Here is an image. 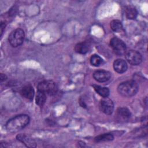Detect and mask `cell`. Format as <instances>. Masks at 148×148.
Masks as SVG:
<instances>
[{
	"label": "cell",
	"mask_w": 148,
	"mask_h": 148,
	"mask_svg": "<svg viewBox=\"0 0 148 148\" xmlns=\"http://www.w3.org/2000/svg\"><path fill=\"white\" fill-rule=\"evenodd\" d=\"M46 94L43 92L38 90L35 98L36 103L39 106H43L46 102Z\"/></svg>",
	"instance_id": "16"
},
{
	"label": "cell",
	"mask_w": 148,
	"mask_h": 148,
	"mask_svg": "<svg viewBox=\"0 0 148 148\" xmlns=\"http://www.w3.org/2000/svg\"><path fill=\"white\" fill-rule=\"evenodd\" d=\"M38 90L43 92L50 95H54L58 90V87L55 82L52 80H45L40 82L38 86Z\"/></svg>",
	"instance_id": "4"
},
{
	"label": "cell",
	"mask_w": 148,
	"mask_h": 148,
	"mask_svg": "<svg viewBox=\"0 0 148 148\" xmlns=\"http://www.w3.org/2000/svg\"><path fill=\"white\" fill-rule=\"evenodd\" d=\"M29 122V117L27 114L17 115L8 121L6 128L10 132H15L24 128Z\"/></svg>",
	"instance_id": "1"
},
{
	"label": "cell",
	"mask_w": 148,
	"mask_h": 148,
	"mask_svg": "<svg viewBox=\"0 0 148 148\" xmlns=\"http://www.w3.org/2000/svg\"><path fill=\"white\" fill-rule=\"evenodd\" d=\"M138 90L137 83L133 80L126 81L120 83L117 87L118 92L125 97H130L136 94Z\"/></svg>",
	"instance_id": "2"
},
{
	"label": "cell",
	"mask_w": 148,
	"mask_h": 148,
	"mask_svg": "<svg viewBox=\"0 0 148 148\" xmlns=\"http://www.w3.org/2000/svg\"><path fill=\"white\" fill-rule=\"evenodd\" d=\"M6 79H7V77H6V76L5 74L1 73V75H0V79H1V82H2L3 81L5 80Z\"/></svg>",
	"instance_id": "21"
},
{
	"label": "cell",
	"mask_w": 148,
	"mask_h": 148,
	"mask_svg": "<svg viewBox=\"0 0 148 148\" xmlns=\"http://www.w3.org/2000/svg\"><path fill=\"white\" fill-rule=\"evenodd\" d=\"M125 15L128 19H135L138 16V12L134 7L128 6L125 9Z\"/></svg>",
	"instance_id": "17"
},
{
	"label": "cell",
	"mask_w": 148,
	"mask_h": 148,
	"mask_svg": "<svg viewBox=\"0 0 148 148\" xmlns=\"http://www.w3.org/2000/svg\"><path fill=\"white\" fill-rule=\"evenodd\" d=\"M110 76V73L105 70H98L93 73V77L99 82H105L109 80Z\"/></svg>",
	"instance_id": "9"
},
{
	"label": "cell",
	"mask_w": 148,
	"mask_h": 148,
	"mask_svg": "<svg viewBox=\"0 0 148 148\" xmlns=\"http://www.w3.org/2000/svg\"><path fill=\"white\" fill-rule=\"evenodd\" d=\"M90 45L87 42L78 43L75 47V50L79 54H86L88 51Z\"/></svg>",
	"instance_id": "13"
},
{
	"label": "cell",
	"mask_w": 148,
	"mask_h": 148,
	"mask_svg": "<svg viewBox=\"0 0 148 148\" xmlns=\"http://www.w3.org/2000/svg\"><path fill=\"white\" fill-rule=\"evenodd\" d=\"M110 28L114 32H120L123 29L121 22L118 20H114L110 22Z\"/></svg>",
	"instance_id": "18"
},
{
	"label": "cell",
	"mask_w": 148,
	"mask_h": 148,
	"mask_svg": "<svg viewBox=\"0 0 148 148\" xmlns=\"http://www.w3.org/2000/svg\"><path fill=\"white\" fill-rule=\"evenodd\" d=\"M25 34L21 28H17L13 31L9 36V42L13 47H16L23 43Z\"/></svg>",
	"instance_id": "3"
},
{
	"label": "cell",
	"mask_w": 148,
	"mask_h": 148,
	"mask_svg": "<svg viewBox=\"0 0 148 148\" xmlns=\"http://www.w3.org/2000/svg\"><path fill=\"white\" fill-rule=\"evenodd\" d=\"M110 45L114 53L117 55H123L125 53L126 45L120 39L113 37L110 40Z\"/></svg>",
	"instance_id": "5"
},
{
	"label": "cell",
	"mask_w": 148,
	"mask_h": 148,
	"mask_svg": "<svg viewBox=\"0 0 148 148\" xmlns=\"http://www.w3.org/2000/svg\"><path fill=\"white\" fill-rule=\"evenodd\" d=\"M114 139V137L112 134L107 133L103 134L96 136L94 138V141L95 142H108Z\"/></svg>",
	"instance_id": "15"
},
{
	"label": "cell",
	"mask_w": 148,
	"mask_h": 148,
	"mask_svg": "<svg viewBox=\"0 0 148 148\" xmlns=\"http://www.w3.org/2000/svg\"><path fill=\"white\" fill-rule=\"evenodd\" d=\"M125 58L127 61L132 65L140 64L142 61V55L137 51L131 50L125 53Z\"/></svg>",
	"instance_id": "6"
},
{
	"label": "cell",
	"mask_w": 148,
	"mask_h": 148,
	"mask_svg": "<svg viewBox=\"0 0 148 148\" xmlns=\"http://www.w3.org/2000/svg\"><path fill=\"white\" fill-rule=\"evenodd\" d=\"M5 27H6V24H5V23L1 21V25H0L1 36H2V34H3V32L4 29L5 28Z\"/></svg>",
	"instance_id": "20"
},
{
	"label": "cell",
	"mask_w": 148,
	"mask_h": 148,
	"mask_svg": "<svg viewBox=\"0 0 148 148\" xmlns=\"http://www.w3.org/2000/svg\"><path fill=\"white\" fill-rule=\"evenodd\" d=\"M90 63L94 66H98L103 63V60L98 55L94 54L90 58Z\"/></svg>",
	"instance_id": "19"
},
{
	"label": "cell",
	"mask_w": 148,
	"mask_h": 148,
	"mask_svg": "<svg viewBox=\"0 0 148 148\" xmlns=\"http://www.w3.org/2000/svg\"><path fill=\"white\" fill-rule=\"evenodd\" d=\"M92 86H93L95 91L102 97L106 98L109 96V90L107 87H102L99 85H95V84H94Z\"/></svg>",
	"instance_id": "14"
},
{
	"label": "cell",
	"mask_w": 148,
	"mask_h": 148,
	"mask_svg": "<svg viewBox=\"0 0 148 148\" xmlns=\"http://www.w3.org/2000/svg\"><path fill=\"white\" fill-rule=\"evenodd\" d=\"M99 108L101 110L106 114H111L114 110V104L113 101L108 98H103L99 103Z\"/></svg>",
	"instance_id": "7"
},
{
	"label": "cell",
	"mask_w": 148,
	"mask_h": 148,
	"mask_svg": "<svg viewBox=\"0 0 148 148\" xmlns=\"http://www.w3.org/2000/svg\"><path fill=\"white\" fill-rule=\"evenodd\" d=\"M116 119L120 122H125L131 117V112L126 108H119L116 113Z\"/></svg>",
	"instance_id": "8"
},
{
	"label": "cell",
	"mask_w": 148,
	"mask_h": 148,
	"mask_svg": "<svg viewBox=\"0 0 148 148\" xmlns=\"http://www.w3.org/2000/svg\"><path fill=\"white\" fill-rule=\"evenodd\" d=\"M20 93L23 97L29 100L32 99L34 96V90L33 87L30 85H27L24 86L21 89Z\"/></svg>",
	"instance_id": "12"
},
{
	"label": "cell",
	"mask_w": 148,
	"mask_h": 148,
	"mask_svg": "<svg viewBox=\"0 0 148 148\" xmlns=\"http://www.w3.org/2000/svg\"><path fill=\"white\" fill-rule=\"evenodd\" d=\"M17 139L23 143L27 147H35V141L29 136L24 134H19L17 136Z\"/></svg>",
	"instance_id": "11"
},
{
	"label": "cell",
	"mask_w": 148,
	"mask_h": 148,
	"mask_svg": "<svg viewBox=\"0 0 148 148\" xmlns=\"http://www.w3.org/2000/svg\"><path fill=\"white\" fill-rule=\"evenodd\" d=\"M113 68L116 72L122 73L127 71V64L124 60L117 59L113 62Z\"/></svg>",
	"instance_id": "10"
}]
</instances>
